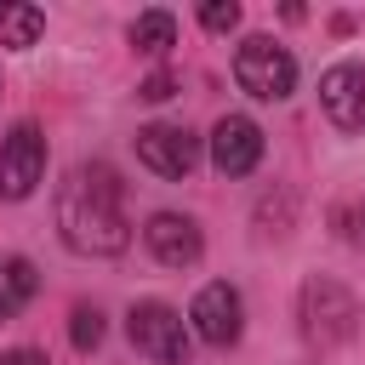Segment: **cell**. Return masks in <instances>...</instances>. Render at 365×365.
I'll return each instance as SVG.
<instances>
[{
    "label": "cell",
    "mask_w": 365,
    "mask_h": 365,
    "mask_svg": "<svg viewBox=\"0 0 365 365\" xmlns=\"http://www.w3.org/2000/svg\"><path fill=\"white\" fill-rule=\"evenodd\" d=\"M57 228L74 251L86 257H120L131 245V222L120 205V177L97 160V165H74L57 188Z\"/></svg>",
    "instance_id": "1"
},
{
    "label": "cell",
    "mask_w": 365,
    "mask_h": 365,
    "mask_svg": "<svg viewBox=\"0 0 365 365\" xmlns=\"http://www.w3.org/2000/svg\"><path fill=\"white\" fill-rule=\"evenodd\" d=\"M234 80H240V91H251V97H262V103H279V97H291V86H297V63H291V51L274 46L268 34H251V40L234 51Z\"/></svg>",
    "instance_id": "2"
},
{
    "label": "cell",
    "mask_w": 365,
    "mask_h": 365,
    "mask_svg": "<svg viewBox=\"0 0 365 365\" xmlns=\"http://www.w3.org/2000/svg\"><path fill=\"white\" fill-rule=\"evenodd\" d=\"M302 325H308V336H319V342H348V336L359 331V302H354V291H348L342 279H331V274L308 279V285H302Z\"/></svg>",
    "instance_id": "3"
},
{
    "label": "cell",
    "mask_w": 365,
    "mask_h": 365,
    "mask_svg": "<svg viewBox=\"0 0 365 365\" xmlns=\"http://www.w3.org/2000/svg\"><path fill=\"white\" fill-rule=\"evenodd\" d=\"M125 331H131L137 354H148V359H160V365H177V359L188 354L182 319H177V308H165V302H137L131 319H125Z\"/></svg>",
    "instance_id": "4"
},
{
    "label": "cell",
    "mask_w": 365,
    "mask_h": 365,
    "mask_svg": "<svg viewBox=\"0 0 365 365\" xmlns=\"http://www.w3.org/2000/svg\"><path fill=\"white\" fill-rule=\"evenodd\" d=\"M40 171H46V137H40V125H17V131L0 143V194H6V200L34 194Z\"/></svg>",
    "instance_id": "5"
},
{
    "label": "cell",
    "mask_w": 365,
    "mask_h": 365,
    "mask_svg": "<svg viewBox=\"0 0 365 365\" xmlns=\"http://www.w3.org/2000/svg\"><path fill=\"white\" fill-rule=\"evenodd\" d=\"M137 160L154 177H188L194 160H200V137L182 131V125H143L137 131Z\"/></svg>",
    "instance_id": "6"
},
{
    "label": "cell",
    "mask_w": 365,
    "mask_h": 365,
    "mask_svg": "<svg viewBox=\"0 0 365 365\" xmlns=\"http://www.w3.org/2000/svg\"><path fill=\"white\" fill-rule=\"evenodd\" d=\"M257 160H262V131L245 114H222L211 131V165L222 177H245V171H257Z\"/></svg>",
    "instance_id": "7"
},
{
    "label": "cell",
    "mask_w": 365,
    "mask_h": 365,
    "mask_svg": "<svg viewBox=\"0 0 365 365\" xmlns=\"http://www.w3.org/2000/svg\"><path fill=\"white\" fill-rule=\"evenodd\" d=\"M319 108L331 114V125L359 131L365 125V68L359 63H336L319 74Z\"/></svg>",
    "instance_id": "8"
},
{
    "label": "cell",
    "mask_w": 365,
    "mask_h": 365,
    "mask_svg": "<svg viewBox=\"0 0 365 365\" xmlns=\"http://www.w3.org/2000/svg\"><path fill=\"white\" fill-rule=\"evenodd\" d=\"M188 319H194V331H200L211 348H228V342H240V291H234L228 279L205 285V291L194 297Z\"/></svg>",
    "instance_id": "9"
},
{
    "label": "cell",
    "mask_w": 365,
    "mask_h": 365,
    "mask_svg": "<svg viewBox=\"0 0 365 365\" xmlns=\"http://www.w3.org/2000/svg\"><path fill=\"white\" fill-rule=\"evenodd\" d=\"M143 240H148V251H154L165 268H188V262H200V251H205L200 228H194L188 217H177V211H160V217H148Z\"/></svg>",
    "instance_id": "10"
},
{
    "label": "cell",
    "mask_w": 365,
    "mask_h": 365,
    "mask_svg": "<svg viewBox=\"0 0 365 365\" xmlns=\"http://www.w3.org/2000/svg\"><path fill=\"white\" fill-rule=\"evenodd\" d=\"M34 291H40L34 262H29V257H6V262H0V319L23 314V308L34 302Z\"/></svg>",
    "instance_id": "11"
},
{
    "label": "cell",
    "mask_w": 365,
    "mask_h": 365,
    "mask_svg": "<svg viewBox=\"0 0 365 365\" xmlns=\"http://www.w3.org/2000/svg\"><path fill=\"white\" fill-rule=\"evenodd\" d=\"M46 29V11L40 6H23V0H0V46H34Z\"/></svg>",
    "instance_id": "12"
},
{
    "label": "cell",
    "mask_w": 365,
    "mask_h": 365,
    "mask_svg": "<svg viewBox=\"0 0 365 365\" xmlns=\"http://www.w3.org/2000/svg\"><path fill=\"white\" fill-rule=\"evenodd\" d=\"M131 46H137L143 57H165V51L177 46V17H171V11H143V17L131 23Z\"/></svg>",
    "instance_id": "13"
},
{
    "label": "cell",
    "mask_w": 365,
    "mask_h": 365,
    "mask_svg": "<svg viewBox=\"0 0 365 365\" xmlns=\"http://www.w3.org/2000/svg\"><path fill=\"white\" fill-rule=\"evenodd\" d=\"M68 336H74V348H80V354H91V348L103 342V314L80 302V308H74V319H68Z\"/></svg>",
    "instance_id": "14"
},
{
    "label": "cell",
    "mask_w": 365,
    "mask_h": 365,
    "mask_svg": "<svg viewBox=\"0 0 365 365\" xmlns=\"http://www.w3.org/2000/svg\"><path fill=\"white\" fill-rule=\"evenodd\" d=\"M331 222H336V234H342L348 245H365V205H336Z\"/></svg>",
    "instance_id": "15"
},
{
    "label": "cell",
    "mask_w": 365,
    "mask_h": 365,
    "mask_svg": "<svg viewBox=\"0 0 365 365\" xmlns=\"http://www.w3.org/2000/svg\"><path fill=\"white\" fill-rule=\"evenodd\" d=\"M200 23L222 34V29H234V23H240V6H234V0H205V6H200Z\"/></svg>",
    "instance_id": "16"
},
{
    "label": "cell",
    "mask_w": 365,
    "mask_h": 365,
    "mask_svg": "<svg viewBox=\"0 0 365 365\" xmlns=\"http://www.w3.org/2000/svg\"><path fill=\"white\" fill-rule=\"evenodd\" d=\"M171 91H177V80H171V74H148V80L137 86V97H148V103H165Z\"/></svg>",
    "instance_id": "17"
},
{
    "label": "cell",
    "mask_w": 365,
    "mask_h": 365,
    "mask_svg": "<svg viewBox=\"0 0 365 365\" xmlns=\"http://www.w3.org/2000/svg\"><path fill=\"white\" fill-rule=\"evenodd\" d=\"M0 365H46V354H34V348H11V354H0Z\"/></svg>",
    "instance_id": "18"
}]
</instances>
